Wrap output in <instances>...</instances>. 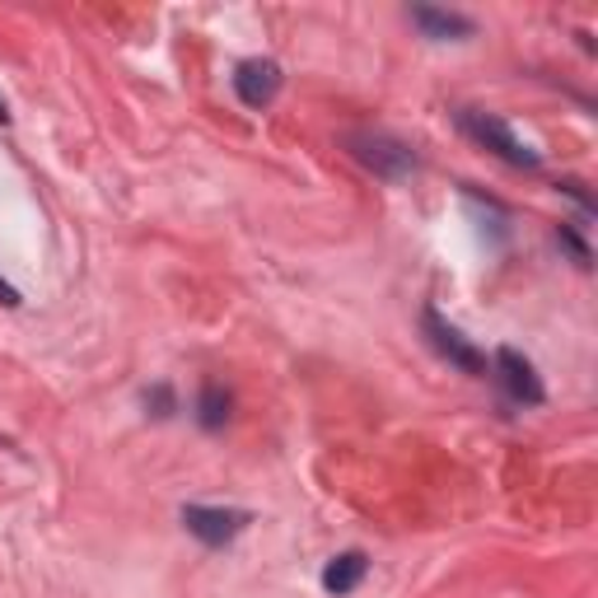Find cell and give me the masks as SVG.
<instances>
[{"instance_id":"4fadbf2b","label":"cell","mask_w":598,"mask_h":598,"mask_svg":"<svg viewBox=\"0 0 598 598\" xmlns=\"http://www.w3.org/2000/svg\"><path fill=\"white\" fill-rule=\"evenodd\" d=\"M0 122H10V108H5V99H0Z\"/></svg>"},{"instance_id":"8fae6325","label":"cell","mask_w":598,"mask_h":598,"mask_svg":"<svg viewBox=\"0 0 598 598\" xmlns=\"http://www.w3.org/2000/svg\"><path fill=\"white\" fill-rule=\"evenodd\" d=\"M561 244H565V248H571V253H575V262H580V266H589V244H585V239H580V234H575L571 225H561Z\"/></svg>"},{"instance_id":"30bf717a","label":"cell","mask_w":598,"mask_h":598,"mask_svg":"<svg viewBox=\"0 0 598 598\" xmlns=\"http://www.w3.org/2000/svg\"><path fill=\"white\" fill-rule=\"evenodd\" d=\"M146 407H150V416H173V388L169 384H154L150 393H146Z\"/></svg>"},{"instance_id":"6da1fadb","label":"cell","mask_w":598,"mask_h":598,"mask_svg":"<svg viewBox=\"0 0 598 598\" xmlns=\"http://www.w3.org/2000/svg\"><path fill=\"white\" fill-rule=\"evenodd\" d=\"M346 150H351L365 169L379 173V178H388V183H402L407 173L416 169L412 150H407L402 140H393V136H379V132H351V136H346Z\"/></svg>"},{"instance_id":"3957f363","label":"cell","mask_w":598,"mask_h":598,"mask_svg":"<svg viewBox=\"0 0 598 598\" xmlns=\"http://www.w3.org/2000/svg\"><path fill=\"white\" fill-rule=\"evenodd\" d=\"M421 327H426L431 346H435V351L449 360L453 370L472 374V379H486V356H482L477 346H472V341H468V337L459 333V327H453V323H445V319H439L435 309H426V313H421Z\"/></svg>"},{"instance_id":"7c38bea8","label":"cell","mask_w":598,"mask_h":598,"mask_svg":"<svg viewBox=\"0 0 598 598\" xmlns=\"http://www.w3.org/2000/svg\"><path fill=\"white\" fill-rule=\"evenodd\" d=\"M0 304H5V309H14V304H20V290H14L5 276H0Z\"/></svg>"},{"instance_id":"9c48e42d","label":"cell","mask_w":598,"mask_h":598,"mask_svg":"<svg viewBox=\"0 0 598 598\" xmlns=\"http://www.w3.org/2000/svg\"><path fill=\"white\" fill-rule=\"evenodd\" d=\"M197 421H201V431H220L229 421V393L220 388V384H201V393H197Z\"/></svg>"},{"instance_id":"277c9868","label":"cell","mask_w":598,"mask_h":598,"mask_svg":"<svg viewBox=\"0 0 598 598\" xmlns=\"http://www.w3.org/2000/svg\"><path fill=\"white\" fill-rule=\"evenodd\" d=\"M183 524H187V533H192L197 543H207V547H225V543H234V538H239V533H244L248 514H244V510L183 506Z\"/></svg>"},{"instance_id":"52a82bcc","label":"cell","mask_w":598,"mask_h":598,"mask_svg":"<svg viewBox=\"0 0 598 598\" xmlns=\"http://www.w3.org/2000/svg\"><path fill=\"white\" fill-rule=\"evenodd\" d=\"M412 24L421 28L426 38H472V20H463V14L453 10H435V5H416L412 10Z\"/></svg>"},{"instance_id":"ba28073f","label":"cell","mask_w":598,"mask_h":598,"mask_svg":"<svg viewBox=\"0 0 598 598\" xmlns=\"http://www.w3.org/2000/svg\"><path fill=\"white\" fill-rule=\"evenodd\" d=\"M365 571H370L365 552H341V557L327 561V571H323V589H327V594H351V589L360 585V580H365Z\"/></svg>"},{"instance_id":"7a4b0ae2","label":"cell","mask_w":598,"mask_h":598,"mask_svg":"<svg viewBox=\"0 0 598 598\" xmlns=\"http://www.w3.org/2000/svg\"><path fill=\"white\" fill-rule=\"evenodd\" d=\"M459 127H463L472 140H482L486 150H496L506 164H514V169H538V154H533L500 117H491V113H472V108H468V113H459Z\"/></svg>"},{"instance_id":"8992f818","label":"cell","mask_w":598,"mask_h":598,"mask_svg":"<svg viewBox=\"0 0 598 598\" xmlns=\"http://www.w3.org/2000/svg\"><path fill=\"white\" fill-rule=\"evenodd\" d=\"M496 370H500V379H506L510 398L528 402V407H538V402L547 398V388H543V379H538V370H533L528 360L514 351V346H500V351H496Z\"/></svg>"},{"instance_id":"5b68a950","label":"cell","mask_w":598,"mask_h":598,"mask_svg":"<svg viewBox=\"0 0 598 598\" xmlns=\"http://www.w3.org/2000/svg\"><path fill=\"white\" fill-rule=\"evenodd\" d=\"M234 94H239V103L244 108H266L281 94V66L276 61H244L239 71H234Z\"/></svg>"}]
</instances>
